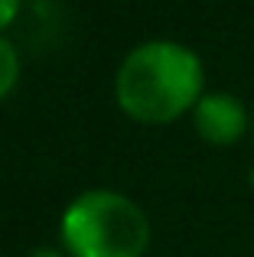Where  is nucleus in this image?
Masks as SVG:
<instances>
[{"mask_svg": "<svg viewBox=\"0 0 254 257\" xmlns=\"http://www.w3.org/2000/svg\"><path fill=\"white\" fill-rule=\"evenodd\" d=\"M202 94V59L176 39H147L134 46L114 75L117 107L140 124H170L192 114Z\"/></svg>", "mask_w": 254, "mask_h": 257, "instance_id": "f257e3e1", "label": "nucleus"}, {"mask_svg": "<svg viewBox=\"0 0 254 257\" xmlns=\"http://www.w3.org/2000/svg\"><path fill=\"white\" fill-rule=\"evenodd\" d=\"M59 241L69 257H144L150 218L124 192L85 189L59 218Z\"/></svg>", "mask_w": 254, "mask_h": 257, "instance_id": "f03ea898", "label": "nucleus"}, {"mask_svg": "<svg viewBox=\"0 0 254 257\" xmlns=\"http://www.w3.org/2000/svg\"><path fill=\"white\" fill-rule=\"evenodd\" d=\"M192 127L212 147H231L251 134V111L238 94L205 91L192 107Z\"/></svg>", "mask_w": 254, "mask_h": 257, "instance_id": "7ed1b4c3", "label": "nucleus"}, {"mask_svg": "<svg viewBox=\"0 0 254 257\" xmlns=\"http://www.w3.org/2000/svg\"><path fill=\"white\" fill-rule=\"evenodd\" d=\"M20 52H17V46L10 43V39L0 33V101L7 98V94L17 88L20 82Z\"/></svg>", "mask_w": 254, "mask_h": 257, "instance_id": "20e7f679", "label": "nucleus"}, {"mask_svg": "<svg viewBox=\"0 0 254 257\" xmlns=\"http://www.w3.org/2000/svg\"><path fill=\"white\" fill-rule=\"evenodd\" d=\"M20 4H23V0H0V30H7V26L17 20Z\"/></svg>", "mask_w": 254, "mask_h": 257, "instance_id": "39448f33", "label": "nucleus"}, {"mask_svg": "<svg viewBox=\"0 0 254 257\" xmlns=\"http://www.w3.org/2000/svg\"><path fill=\"white\" fill-rule=\"evenodd\" d=\"M26 257H69L65 251H56V247H36L33 254H26Z\"/></svg>", "mask_w": 254, "mask_h": 257, "instance_id": "423d86ee", "label": "nucleus"}, {"mask_svg": "<svg viewBox=\"0 0 254 257\" xmlns=\"http://www.w3.org/2000/svg\"><path fill=\"white\" fill-rule=\"evenodd\" d=\"M251 140H254V111H251Z\"/></svg>", "mask_w": 254, "mask_h": 257, "instance_id": "0eeeda50", "label": "nucleus"}, {"mask_svg": "<svg viewBox=\"0 0 254 257\" xmlns=\"http://www.w3.org/2000/svg\"><path fill=\"white\" fill-rule=\"evenodd\" d=\"M251 182H254V170H251Z\"/></svg>", "mask_w": 254, "mask_h": 257, "instance_id": "6e6552de", "label": "nucleus"}]
</instances>
